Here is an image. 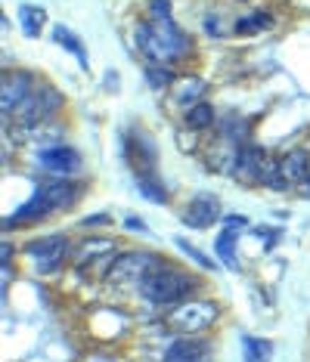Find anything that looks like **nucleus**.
<instances>
[{"label":"nucleus","mask_w":310,"mask_h":362,"mask_svg":"<svg viewBox=\"0 0 310 362\" xmlns=\"http://www.w3.org/2000/svg\"><path fill=\"white\" fill-rule=\"evenodd\" d=\"M134 47L146 59V65H174L193 53L190 35L174 19H137L134 22Z\"/></svg>","instance_id":"f257e3e1"},{"label":"nucleus","mask_w":310,"mask_h":362,"mask_svg":"<svg viewBox=\"0 0 310 362\" xmlns=\"http://www.w3.org/2000/svg\"><path fill=\"white\" fill-rule=\"evenodd\" d=\"M199 288H202V279L195 273H190V269H183V267H174V263H165L159 273L143 279V282L137 285V291H140V298L149 303V307L171 310V307H177V303L190 300Z\"/></svg>","instance_id":"f03ea898"},{"label":"nucleus","mask_w":310,"mask_h":362,"mask_svg":"<svg viewBox=\"0 0 310 362\" xmlns=\"http://www.w3.org/2000/svg\"><path fill=\"white\" fill-rule=\"evenodd\" d=\"M220 319V303L208 298H190L165 313V325L180 334H205Z\"/></svg>","instance_id":"7ed1b4c3"},{"label":"nucleus","mask_w":310,"mask_h":362,"mask_svg":"<svg viewBox=\"0 0 310 362\" xmlns=\"http://www.w3.org/2000/svg\"><path fill=\"white\" fill-rule=\"evenodd\" d=\"M71 242L65 233H50V235H38V238H28L22 245V254L35 263V273L38 276H53L62 269L65 260H71Z\"/></svg>","instance_id":"20e7f679"},{"label":"nucleus","mask_w":310,"mask_h":362,"mask_svg":"<svg viewBox=\"0 0 310 362\" xmlns=\"http://www.w3.org/2000/svg\"><path fill=\"white\" fill-rule=\"evenodd\" d=\"M165 257L159 251H143V248H134V251H118V260L112 263L109 269V282L112 285H140L143 279H149L152 273H159L165 267Z\"/></svg>","instance_id":"39448f33"},{"label":"nucleus","mask_w":310,"mask_h":362,"mask_svg":"<svg viewBox=\"0 0 310 362\" xmlns=\"http://www.w3.org/2000/svg\"><path fill=\"white\" fill-rule=\"evenodd\" d=\"M121 155L130 164L134 174H152L159 168V146L155 139L140 127H127L121 136Z\"/></svg>","instance_id":"423d86ee"},{"label":"nucleus","mask_w":310,"mask_h":362,"mask_svg":"<svg viewBox=\"0 0 310 362\" xmlns=\"http://www.w3.org/2000/svg\"><path fill=\"white\" fill-rule=\"evenodd\" d=\"M35 87L38 78L28 69H4V75H0V112H4V118H10L35 93Z\"/></svg>","instance_id":"0eeeda50"},{"label":"nucleus","mask_w":310,"mask_h":362,"mask_svg":"<svg viewBox=\"0 0 310 362\" xmlns=\"http://www.w3.org/2000/svg\"><path fill=\"white\" fill-rule=\"evenodd\" d=\"M214 344L205 334H180L165 347L161 362H211Z\"/></svg>","instance_id":"6e6552de"},{"label":"nucleus","mask_w":310,"mask_h":362,"mask_svg":"<svg viewBox=\"0 0 310 362\" xmlns=\"http://www.w3.org/2000/svg\"><path fill=\"white\" fill-rule=\"evenodd\" d=\"M180 220L190 229H208V226H214L217 220H224V204H220V199L211 192H195L190 199V204L183 208Z\"/></svg>","instance_id":"1a4fd4ad"},{"label":"nucleus","mask_w":310,"mask_h":362,"mask_svg":"<svg viewBox=\"0 0 310 362\" xmlns=\"http://www.w3.org/2000/svg\"><path fill=\"white\" fill-rule=\"evenodd\" d=\"M35 186L47 195V199H50V204H53L56 214L75 208L78 199H81V192H84V186H81L78 180H71V177H50V174L35 180Z\"/></svg>","instance_id":"9d476101"},{"label":"nucleus","mask_w":310,"mask_h":362,"mask_svg":"<svg viewBox=\"0 0 310 362\" xmlns=\"http://www.w3.org/2000/svg\"><path fill=\"white\" fill-rule=\"evenodd\" d=\"M38 168L50 177H75L81 170V152L71 146H47L38 152Z\"/></svg>","instance_id":"9b49d317"},{"label":"nucleus","mask_w":310,"mask_h":362,"mask_svg":"<svg viewBox=\"0 0 310 362\" xmlns=\"http://www.w3.org/2000/svg\"><path fill=\"white\" fill-rule=\"evenodd\" d=\"M53 211V204L50 199H47L44 192L35 186V192H31V199L22 204L19 211H13V214H6V220H4V233H13V229H19V226H35L40 223V220H47Z\"/></svg>","instance_id":"f8f14e48"},{"label":"nucleus","mask_w":310,"mask_h":362,"mask_svg":"<svg viewBox=\"0 0 310 362\" xmlns=\"http://www.w3.org/2000/svg\"><path fill=\"white\" fill-rule=\"evenodd\" d=\"M118 245L115 238H105V235H84L75 242V248H71V263H75L78 269H91L100 263V257H109V254H115Z\"/></svg>","instance_id":"ddd939ff"},{"label":"nucleus","mask_w":310,"mask_h":362,"mask_svg":"<svg viewBox=\"0 0 310 362\" xmlns=\"http://www.w3.org/2000/svg\"><path fill=\"white\" fill-rule=\"evenodd\" d=\"M267 149H260L255 143H246L239 149V161H236V174L233 180L239 186H258L260 183V161H264Z\"/></svg>","instance_id":"4468645a"},{"label":"nucleus","mask_w":310,"mask_h":362,"mask_svg":"<svg viewBox=\"0 0 310 362\" xmlns=\"http://www.w3.org/2000/svg\"><path fill=\"white\" fill-rule=\"evenodd\" d=\"M205 96H208V84L202 78H180L171 87V105H180V112H186L195 103H202Z\"/></svg>","instance_id":"2eb2a0df"},{"label":"nucleus","mask_w":310,"mask_h":362,"mask_svg":"<svg viewBox=\"0 0 310 362\" xmlns=\"http://www.w3.org/2000/svg\"><path fill=\"white\" fill-rule=\"evenodd\" d=\"M282 164V177L289 186H301L304 180H310V152L307 149H289L280 158Z\"/></svg>","instance_id":"dca6fc26"},{"label":"nucleus","mask_w":310,"mask_h":362,"mask_svg":"<svg viewBox=\"0 0 310 362\" xmlns=\"http://www.w3.org/2000/svg\"><path fill=\"white\" fill-rule=\"evenodd\" d=\"M35 100H38V105H40V115H44L47 124H50L53 118H59L62 109H65V96L59 93V87L47 84V81H38V87H35Z\"/></svg>","instance_id":"f3484780"},{"label":"nucleus","mask_w":310,"mask_h":362,"mask_svg":"<svg viewBox=\"0 0 310 362\" xmlns=\"http://www.w3.org/2000/svg\"><path fill=\"white\" fill-rule=\"evenodd\" d=\"M50 37H53V44H59L65 53L75 56L78 65H81L84 71L91 69V56H87V47L81 44V37H78L71 28H65V25H53V28H50Z\"/></svg>","instance_id":"a211bd4d"},{"label":"nucleus","mask_w":310,"mask_h":362,"mask_svg":"<svg viewBox=\"0 0 310 362\" xmlns=\"http://www.w3.org/2000/svg\"><path fill=\"white\" fill-rule=\"evenodd\" d=\"M183 124H186V130H193V134H205V130L217 127V112H214V105H211L208 100L190 105V109L183 112Z\"/></svg>","instance_id":"6ab92c4d"},{"label":"nucleus","mask_w":310,"mask_h":362,"mask_svg":"<svg viewBox=\"0 0 310 362\" xmlns=\"http://www.w3.org/2000/svg\"><path fill=\"white\" fill-rule=\"evenodd\" d=\"M236 245H239V229L236 226H224L220 229V235L214 238V257H217V263H224L226 269H239Z\"/></svg>","instance_id":"aec40b11"},{"label":"nucleus","mask_w":310,"mask_h":362,"mask_svg":"<svg viewBox=\"0 0 310 362\" xmlns=\"http://www.w3.org/2000/svg\"><path fill=\"white\" fill-rule=\"evenodd\" d=\"M248 121L242 118V115H226L224 121H217V136L220 139H230V143H236V146H246V143H251L248 139Z\"/></svg>","instance_id":"412c9836"},{"label":"nucleus","mask_w":310,"mask_h":362,"mask_svg":"<svg viewBox=\"0 0 310 362\" xmlns=\"http://www.w3.org/2000/svg\"><path fill=\"white\" fill-rule=\"evenodd\" d=\"M137 177V192L143 195L146 202H152V204H168L171 202V195H168V189L165 183L159 180V174H134Z\"/></svg>","instance_id":"4be33fe9"},{"label":"nucleus","mask_w":310,"mask_h":362,"mask_svg":"<svg viewBox=\"0 0 310 362\" xmlns=\"http://www.w3.org/2000/svg\"><path fill=\"white\" fill-rule=\"evenodd\" d=\"M258 186L273 189V192H285V189H289V183H285V177H282V164L270 152H267L264 161H260V183Z\"/></svg>","instance_id":"5701e85b"},{"label":"nucleus","mask_w":310,"mask_h":362,"mask_svg":"<svg viewBox=\"0 0 310 362\" xmlns=\"http://www.w3.org/2000/svg\"><path fill=\"white\" fill-rule=\"evenodd\" d=\"M19 25H22V35L35 40V37H40V31L47 25V13L35 4H22L19 6Z\"/></svg>","instance_id":"b1692460"},{"label":"nucleus","mask_w":310,"mask_h":362,"mask_svg":"<svg viewBox=\"0 0 310 362\" xmlns=\"http://www.w3.org/2000/svg\"><path fill=\"white\" fill-rule=\"evenodd\" d=\"M242 350H246V362H270L273 344L255 334H242Z\"/></svg>","instance_id":"393cba45"},{"label":"nucleus","mask_w":310,"mask_h":362,"mask_svg":"<svg viewBox=\"0 0 310 362\" xmlns=\"http://www.w3.org/2000/svg\"><path fill=\"white\" fill-rule=\"evenodd\" d=\"M267 25H273V16L264 13V10H258L251 16H242V19L233 25V31H236V35H258V31H264Z\"/></svg>","instance_id":"a878e982"},{"label":"nucleus","mask_w":310,"mask_h":362,"mask_svg":"<svg viewBox=\"0 0 310 362\" xmlns=\"http://www.w3.org/2000/svg\"><path fill=\"white\" fill-rule=\"evenodd\" d=\"M143 78H146V84H149L152 90L174 87V81H177L171 65H146V69H143Z\"/></svg>","instance_id":"bb28decb"},{"label":"nucleus","mask_w":310,"mask_h":362,"mask_svg":"<svg viewBox=\"0 0 310 362\" xmlns=\"http://www.w3.org/2000/svg\"><path fill=\"white\" fill-rule=\"evenodd\" d=\"M177 248H180V251H183V254H186V257H190L193 263H199V267L205 269V273H214V269H217V260H211L205 251H199V248H195V245L186 242V238H177Z\"/></svg>","instance_id":"cd10ccee"},{"label":"nucleus","mask_w":310,"mask_h":362,"mask_svg":"<svg viewBox=\"0 0 310 362\" xmlns=\"http://www.w3.org/2000/svg\"><path fill=\"white\" fill-rule=\"evenodd\" d=\"M171 6H174V0H149V4H146V19H152V22L174 19Z\"/></svg>","instance_id":"c85d7f7f"},{"label":"nucleus","mask_w":310,"mask_h":362,"mask_svg":"<svg viewBox=\"0 0 310 362\" xmlns=\"http://www.w3.org/2000/svg\"><path fill=\"white\" fill-rule=\"evenodd\" d=\"M255 235H264V251H273L276 245H280V238H282V229L280 226H258L255 229Z\"/></svg>","instance_id":"c756f323"},{"label":"nucleus","mask_w":310,"mask_h":362,"mask_svg":"<svg viewBox=\"0 0 310 362\" xmlns=\"http://www.w3.org/2000/svg\"><path fill=\"white\" fill-rule=\"evenodd\" d=\"M202 25H205V31L211 37H224V22L217 19V13H208L205 19H202Z\"/></svg>","instance_id":"7c9ffc66"},{"label":"nucleus","mask_w":310,"mask_h":362,"mask_svg":"<svg viewBox=\"0 0 310 362\" xmlns=\"http://www.w3.org/2000/svg\"><path fill=\"white\" fill-rule=\"evenodd\" d=\"M109 223H112V214H105V211L87 214V217L81 220V226H84V229H91V226H109Z\"/></svg>","instance_id":"2f4dec72"},{"label":"nucleus","mask_w":310,"mask_h":362,"mask_svg":"<svg viewBox=\"0 0 310 362\" xmlns=\"http://www.w3.org/2000/svg\"><path fill=\"white\" fill-rule=\"evenodd\" d=\"M224 226L246 229V226H248V217H239V214H224Z\"/></svg>","instance_id":"473e14b6"},{"label":"nucleus","mask_w":310,"mask_h":362,"mask_svg":"<svg viewBox=\"0 0 310 362\" xmlns=\"http://www.w3.org/2000/svg\"><path fill=\"white\" fill-rule=\"evenodd\" d=\"M0 263H4V267L13 263V242L10 238H4V245H0Z\"/></svg>","instance_id":"72a5a7b5"},{"label":"nucleus","mask_w":310,"mask_h":362,"mask_svg":"<svg viewBox=\"0 0 310 362\" xmlns=\"http://www.w3.org/2000/svg\"><path fill=\"white\" fill-rule=\"evenodd\" d=\"M125 226H127V229H137V233H149V226H146L143 220H137V217H127Z\"/></svg>","instance_id":"f704fd0d"},{"label":"nucleus","mask_w":310,"mask_h":362,"mask_svg":"<svg viewBox=\"0 0 310 362\" xmlns=\"http://www.w3.org/2000/svg\"><path fill=\"white\" fill-rule=\"evenodd\" d=\"M295 192L301 195V199H310V180H304L301 186H295Z\"/></svg>","instance_id":"c9c22d12"},{"label":"nucleus","mask_w":310,"mask_h":362,"mask_svg":"<svg viewBox=\"0 0 310 362\" xmlns=\"http://www.w3.org/2000/svg\"><path fill=\"white\" fill-rule=\"evenodd\" d=\"M115 71H109V75H105V90H115Z\"/></svg>","instance_id":"e433bc0d"}]
</instances>
